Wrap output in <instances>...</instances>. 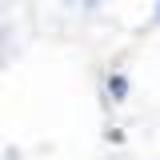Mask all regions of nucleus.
I'll list each match as a JSON object with an SVG mask.
<instances>
[{"mask_svg": "<svg viewBox=\"0 0 160 160\" xmlns=\"http://www.w3.org/2000/svg\"><path fill=\"white\" fill-rule=\"evenodd\" d=\"M108 92H112L116 100H124V96H128V84H124V76H108Z\"/></svg>", "mask_w": 160, "mask_h": 160, "instance_id": "nucleus-1", "label": "nucleus"}, {"mask_svg": "<svg viewBox=\"0 0 160 160\" xmlns=\"http://www.w3.org/2000/svg\"><path fill=\"white\" fill-rule=\"evenodd\" d=\"M84 4H100V0H84Z\"/></svg>", "mask_w": 160, "mask_h": 160, "instance_id": "nucleus-2", "label": "nucleus"}]
</instances>
